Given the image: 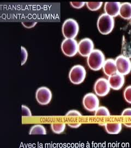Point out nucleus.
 I'll return each instance as SVG.
<instances>
[{"instance_id": "2", "label": "nucleus", "mask_w": 131, "mask_h": 148, "mask_svg": "<svg viewBox=\"0 0 131 148\" xmlns=\"http://www.w3.org/2000/svg\"><path fill=\"white\" fill-rule=\"evenodd\" d=\"M97 26L98 32L102 35H107L113 30L115 26L114 18L107 15L105 13L102 14L98 18Z\"/></svg>"}, {"instance_id": "28", "label": "nucleus", "mask_w": 131, "mask_h": 148, "mask_svg": "<svg viewBox=\"0 0 131 148\" xmlns=\"http://www.w3.org/2000/svg\"><path fill=\"white\" fill-rule=\"evenodd\" d=\"M68 126L72 128H78L79 127L81 126V123H68Z\"/></svg>"}, {"instance_id": "6", "label": "nucleus", "mask_w": 131, "mask_h": 148, "mask_svg": "<svg viewBox=\"0 0 131 148\" xmlns=\"http://www.w3.org/2000/svg\"><path fill=\"white\" fill-rule=\"evenodd\" d=\"M62 53L68 57H74L78 53V43L72 38H65L61 45Z\"/></svg>"}, {"instance_id": "19", "label": "nucleus", "mask_w": 131, "mask_h": 148, "mask_svg": "<svg viewBox=\"0 0 131 148\" xmlns=\"http://www.w3.org/2000/svg\"><path fill=\"white\" fill-rule=\"evenodd\" d=\"M94 116H109L110 111L108 109L103 106H99L94 111Z\"/></svg>"}, {"instance_id": "24", "label": "nucleus", "mask_w": 131, "mask_h": 148, "mask_svg": "<svg viewBox=\"0 0 131 148\" xmlns=\"http://www.w3.org/2000/svg\"><path fill=\"white\" fill-rule=\"evenodd\" d=\"M65 116L66 117L70 116H82V114L80 112L77 110H71L68 111L66 114Z\"/></svg>"}, {"instance_id": "10", "label": "nucleus", "mask_w": 131, "mask_h": 148, "mask_svg": "<svg viewBox=\"0 0 131 148\" xmlns=\"http://www.w3.org/2000/svg\"><path fill=\"white\" fill-rule=\"evenodd\" d=\"M110 85L108 79L105 78H100L97 79L94 86L95 94L100 97L108 95L110 92Z\"/></svg>"}, {"instance_id": "3", "label": "nucleus", "mask_w": 131, "mask_h": 148, "mask_svg": "<svg viewBox=\"0 0 131 148\" xmlns=\"http://www.w3.org/2000/svg\"><path fill=\"white\" fill-rule=\"evenodd\" d=\"M122 30V55L128 58H131V21L128 23Z\"/></svg>"}, {"instance_id": "9", "label": "nucleus", "mask_w": 131, "mask_h": 148, "mask_svg": "<svg viewBox=\"0 0 131 148\" xmlns=\"http://www.w3.org/2000/svg\"><path fill=\"white\" fill-rule=\"evenodd\" d=\"M52 92L47 87H40L36 92V101L41 106L49 104L52 99Z\"/></svg>"}, {"instance_id": "26", "label": "nucleus", "mask_w": 131, "mask_h": 148, "mask_svg": "<svg viewBox=\"0 0 131 148\" xmlns=\"http://www.w3.org/2000/svg\"><path fill=\"white\" fill-rule=\"evenodd\" d=\"M21 24L23 25V26L28 29L32 28L35 27L37 24V22H22Z\"/></svg>"}, {"instance_id": "15", "label": "nucleus", "mask_w": 131, "mask_h": 148, "mask_svg": "<svg viewBox=\"0 0 131 148\" xmlns=\"http://www.w3.org/2000/svg\"><path fill=\"white\" fill-rule=\"evenodd\" d=\"M105 129L106 132L109 134H117L120 133L122 125L120 122H112L105 123Z\"/></svg>"}, {"instance_id": "4", "label": "nucleus", "mask_w": 131, "mask_h": 148, "mask_svg": "<svg viewBox=\"0 0 131 148\" xmlns=\"http://www.w3.org/2000/svg\"><path fill=\"white\" fill-rule=\"evenodd\" d=\"M79 32L78 22L72 18H69L63 22L62 32L65 38L75 39Z\"/></svg>"}, {"instance_id": "11", "label": "nucleus", "mask_w": 131, "mask_h": 148, "mask_svg": "<svg viewBox=\"0 0 131 148\" xmlns=\"http://www.w3.org/2000/svg\"><path fill=\"white\" fill-rule=\"evenodd\" d=\"M94 43L89 38L81 39L78 43V53L83 57H88L94 50Z\"/></svg>"}, {"instance_id": "5", "label": "nucleus", "mask_w": 131, "mask_h": 148, "mask_svg": "<svg viewBox=\"0 0 131 148\" xmlns=\"http://www.w3.org/2000/svg\"><path fill=\"white\" fill-rule=\"evenodd\" d=\"M86 76V71L81 65H75L71 69L68 77L72 84L74 85H80L82 84Z\"/></svg>"}, {"instance_id": "29", "label": "nucleus", "mask_w": 131, "mask_h": 148, "mask_svg": "<svg viewBox=\"0 0 131 148\" xmlns=\"http://www.w3.org/2000/svg\"><path fill=\"white\" fill-rule=\"evenodd\" d=\"M124 126L128 128H131V123H124Z\"/></svg>"}, {"instance_id": "20", "label": "nucleus", "mask_w": 131, "mask_h": 148, "mask_svg": "<svg viewBox=\"0 0 131 148\" xmlns=\"http://www.w3.org/2000/svg\"><path fill=\"white\" fill-rule=\"evenodd\" d=\"M86 5L88 8L91 11L99 10L103 5L102 2H87Z\"/></svg>"}, {"instance_id": "8", "label": "nucleus", "mask_w": 131, "mask_h": 148, "mask_svg": "<svg viewBox=\"0 0 131 148\" xmlns=\"http://www.w3.org/2000/svg\"><path fill=\"white\" fill-rule=\"evenodd\" d=\"M83 105L87 111L94 112L100 106V101L96 94L88 93L83 97Z\"/></svg>"}, {"instance_id": "18", "label": "nucleus", "mask_w": 131, "mask_h": 148, "mask_svg": "<svg viewBox=\"0 0 131 148\" xmlns=\"http://www.w3.org/2000/svg\"><path fill=\"white\" fill-rule=\"evenodd\" d=\"M66 125L64 123H53L51 124V129L55 134H61L64 131Z\"/></svg>"}, {"instance_id": "7", "label": "nucleus", "mask_w": 131, "mask_h": 148, "mask_svg": "<svg viewBox=\"0 0 131 148\" xmlns=\"http://www.w3.org/2000/svg\"><path fill=\"white\" fill-rule=\"evenodd\" d=\"M117 73L124 76L130 74L131 71V61L123 55H120L115 59Z\"/></svg>"}, {"instance_id": "13", "label": "nucleus", "mask_w": 131, "mask_h": 148, "mask_svg": "<svg viewBox=\"0 0 131 148\" xmlns=\"http://www.w3.org/2000/svg\"><path fill=\"white\" fill-rule=\"evenodd\" d=\"M121 3L118 2H107L105 4V13L113 18L119 16Z\"/></svg>"}, {"instance_id": "22", "label": "nucleus", "mask_w": 131, "mask_h": 148, "mask_svg": "<svg viewBox=\"0 0 131 148\" xmlns=\"http://www.w3.org/2000/svg\"><path fill=\"white\" fill-rule=\"evenodd\" d=\"M28 58V52L25 48L21 47V65H24L26 63Z\"/></svg>"}, {"instance_id": "25", "label": "nucleus", "mask_w": 131, "mask_h": 148, "mask_svg": "<svg viewBox=\"0 0 131 148\" xmlns=\"http://www.w3.org/2000/svg\"><path fill=\"white\" fill-rule=\"evenodd\" d=\"M70 4L71 6L75 9H80L83 8L86 5L85 2H71Z\"/></svg>"}, {"instance_id": "23", "label": "nucleus", "mask_w": 131, "mask_h": 148, "mask_svg": "<svg viewBox=\"0 0 131 148\" xmlns=\"http://www.w3.org/2000/svg\"><path fill=\"white\" fill-rule=\"evenodd\" d=\"M21 111L22 117H31L32 115L30 108L25 105L21 106Z\"/></svg>"}, {"instance_id": "12", "label": "nucleus", "mask_w": 131, "mask_h": 148, "mask_svg": "<svg viewBox=\"0 0 131 148\" xmlns=\"http://www.w3.org/2000/svg\"><path fill=\"white\" fill-rule=\"evenodd\" d=\"M108 80L110 88L115 90L121 89L125 82V76L117 73L108 77Z\"/></svg>"}, {"instance_id": "14", "label": "nucleus", "mask_w": 131, "mask_h": 148, "mask_svg": "<svg viewBox=\"0 0 131 148\" xmlns=\"http://www.w3.org/2000/svg\"><path fill=\"white\" fill-rule=\"evenodd\" d=\"M102 69L105 75L108 77L117 73L115 60L111 58L106 59L102 66Z\"/></svg>"}, {"instance_id": "27", "label": "nucleus", "mask_w": 131, "mask_h": 148, "mask_svg": "<svg viewBox=\"0 0 131 148\" xmlns=\"http://www.w3.org/2000/svg\"><path fill=\"white\" fill-rule=\"evenodd\" d=\"M121 115L123 116H131V108H126L122 112Z\"/></svg>"}, {"instance_id": "16", "label": "nucleus", "mask_w": 131, "mask_h": 148, "mask_svg": "<svg viewBox=\"0 0 131 148\" xmlns=\"http://www.w3.org/2000/svg\"><path fill=\"white\" fill-rule=\"evenodd\" d=\"M119 16L125 20L131 19V3L130 2H124L121 3Z\"/></svg>"}, {"instance_id": "1", "label": "nucleus", "mask_w": 131, "mask_h": 148, "mask_svg": "<svg viewBox=\"0 0 131 148\" xmlns=\"http://www.w3.org/2000/svg\"><path fill=\"white\" fill-rule=\"evenodd\" d=\"M87 58V63L91 70L96 71L102 69L105 60V54L102 51L94 49Z\"/></svg>"}, {"instance_id": "21", "label": "nucleus", "mask_w": 131, "mask_h": 148, "mask_svg": "<svg viewBox=\"0 0 131 148\" xmlns=\"http://www.w3.org/2000/svg\"><path fill=\"white\" fill-rule=\"evenodd\" d=\"M124 97L126 102L131 104V85L127 86L124 90Z\"/></svg>"}, {"instance_id": "17", "label": "nucleus", "mask_w": 131, "mask_h": 148, "mask_svg": "<svg viewBox=\"0 0 131 148\" xmlns=\"http://www.w3.org/2000/svg\"><path fill=\"white\" fill-rule=\"evenodd\" d=\"M30 135H46L47 130L43 125L37 124L32 126L29 131Z\"/></svg>"}]
</instances>
